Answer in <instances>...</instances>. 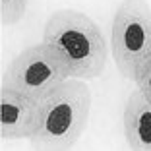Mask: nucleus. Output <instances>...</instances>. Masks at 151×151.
<instances>
[{
  "mask_svg": "<svg viewBox=\"0 0 151 151\" xmlns=\"http://www.w3.org/2000/svg\"><path fill=\"white\" fill-rule=\"evenodd\" d=\"M136 85H138V89L143 93V97L151 103V62L139 72V76L136 78Z\"/></svg>",
  "mask_w": 151,
  "mask_h": 151,
  "instance_id": "nucleus-8",
  "label": "nucleus"
},
{
  "mask_svg": "<svg viewBox=\"0 0 151 151\" xmlns=\"http://www.w3.org/2000/svg\"><path fill=\"white\" fill-rule=\"evenodd\" d=\"M122 122L130 151H151V103L139 89L130 93Z\"/></svg>",
  "mask_w": 151,
  "mask_h": 151,
  "instance_id": "nucleus-6",
  "label": "nucleus"
},
{
  "mask_svg": "<svg viewBox=\"0 0 151 151\" xmlns=\"http://www.w3.org/2000/svg\"><path fill=\"white\" fill-rule=\"evenodd\" d=\"M27 10V0H0V19L2 25H16Z\"/></svg>",
  "mask_w": 151,
  "mask_h": 151,
  "instance_id": "nucleus-7",
  "label": "nucleus"
},
{
  "mask_svg": "<svg viewBox=\"0 0 151 151\" xmlns=\"http://www.w3.org/2000/svg\"><path fill=\"white\" fill-rule=\"evenodd\" d=\"M66 80H70V76L64 66L41 43L23 49L10 62L2 85L41 103Z\"/></svg>",
  "mask_w": 151,
  "mask_h": 151,
  "instance_id": "nucleus-4",
  "label": "nucleus"
},
{
  "mask_svg": "<svg viewBox=\"0 0 151 151\" xmlns=\"http://www.w3.org/2000/svg\"><path fill=\"white\" fill-rule=\"evenodd\" d=\"M91 111V89L83 80H66L39 103V122L29 138L33 151H70L81 138Z\"/></svg>",
  "mask_w": 151,
  "mask_h": 151,
  "instance_id": "nucleus-2",
  "label": "nucleus"
},
{
  "mask_svg": "<svg viewBox=\"0 0 151 151\" xmlns=\"http://www.w3.org/2000/svg\"><path fill=\"white\" fill-rule=\"evenodd\" d=\"M111 49L116 70L136 81L151 62V6L147 0H122L112 18Z\"/></svg>",
  "mask_w": 151,
  "mask_h": 151,
  "instance_id": "nucleus-3",
  "label": "nucleus"
},
{
  "mask_svg": "<svg viewBox=\"0 0 151 151\" xmlns=\"http://www.w3.org/2000/svg\"><path fill=\"white\" fill-rule=\"evenodd\" d=\"M39 122V103L2 85L0 89V138L23 139L35 134Z\"/></svg>",
  "mask_w": 151,
  "mask_h": 151,
  "instance_id": "nucleus-5",
  "label": "nucleus"
},
{
  "mask_svg": "<svg viewBox=\"0 0 151 151\" xmlns=\"http://www.w3.org/2000/svg\"><path fill=\"white\" fill-rule=\"evenodd\" d=\"M43 45L74 80H95L105 72L109 49L99 25L80 10H56L43 29Z\"/></svg>",
  "mask_w": 151,
  "mask_h": 151,
  "instance_id": "nucleus-1",
  "label": "nucleus"
}]
</instances>
